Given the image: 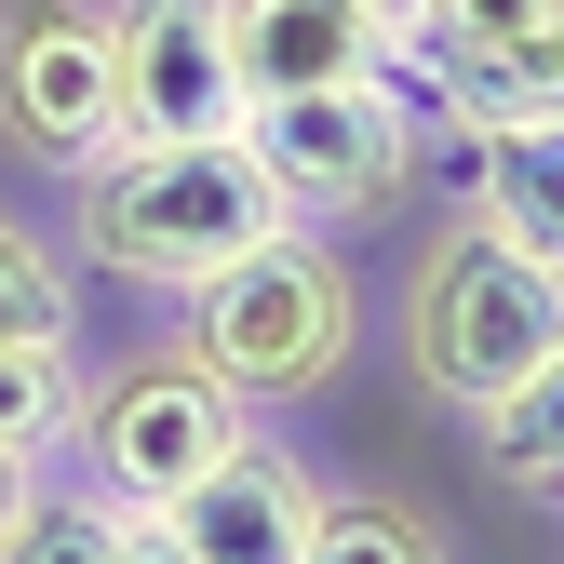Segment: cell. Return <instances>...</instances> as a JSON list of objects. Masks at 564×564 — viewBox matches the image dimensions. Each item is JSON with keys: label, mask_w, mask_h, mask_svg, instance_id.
<instances>
[{"label": "cell", "mask_w": 564, "mask_h": 564, "mask_svg": "<svg viewBox=\"0 0 564 564\" xmlns=\"http://www.w3.org/2000/svg\"><path fill=\"white\" fill-rule=\"evenodd\" d=\"M67 188H82L95 269L162 282V296H188L202 269H229V256H256V242L282 229V188L256 175L242 121H229V134H121V149H95Z\"/></svg>", "instance_id": "obj_1"}, {"label": "cell", "mask_w": 564, "mask_h": 564, "mask_svg": "<svg viewBox=\"0 0 564 564\" xmlns=\"http://www.w3.org/2000/svg\"><path fill=\"white\" fill-rule=\"evenodd\" d=\"M349 336H364V282H349V256H336L310 216H282L256 256H229V269L188 282V349H202L242 403L323 390V377L349 364Z\"/></svg>", "instance_id": "obj_2"}, {"label": "cell", "mask_w": 564, "mask_h": 564, "mask_svg": "<svg viewBox=\"0 0 564 564\" xmlns=\"http://www.w3.org/2000/svg\"><path fill=\"white\" fill-rule=\"evenodd\" d=\"M403 349H416V377H431L444 403H470V416L511 403L564 349V269H538L524 242L457 216L431 256H416V282H403Z\"/></svg>", "instance_id": "obj_3"}, {"label": "cell", "mask_w": 564, "mask_h": 564, "mask_svg": "<svg viewBox=\"0 0 564 564\" xmlns=\"http://www.w3.org/2000/svg\"><path fill=\"white\" fill-rule=\"evenodd\" d=\"M82 444H95V498L175 511L229 444H256V403L202 349H162V364H121L108 390H82Z\"/></svg>", "instance_id": "obj_4"}, {"label": "cell", "mask_w": 564, "mask_h": 564, "mask_svg": "<svg viewBox=\"0 0 564 564\" xmlns=\"http://www.w3.org/2000/svg\"><path fill=\"white\" fill-rule=\"evenodd\" d=\"M242 149L282 188V216H377V202L416 175V134L377 82H323V95H256L242 108Z\"/></svg>", "instance_id": "obj_5"}, {"label": "cell", "mask_w": 564, "mask_h": 564, "mask_svg": "<svg viewBox=\"0 0 564 564\" xmlns=\"http://www.w3.org/2000/svg\"><path fill=\"white\" fill-rule=\"evenodd\" d=\"M0 134L28 162L82 175L121 149V54H108V0H14L0 14Z\"/></svg>", "instance_id": "obj_6"}, {"label": "cell", "mask_w": 564, "mask_h": 564, "mask_svg": "<svg viewBox=\"0 0 564 564\" xmlns=\"http://www.w3.org/2000/svg\"><path fill=\"white\" fill-rule=\"evenodd\" d=\"M108 54H121V134H229L242 121L216 0H108Z\"/></svg>", "instance_id": "obj_7"}, {"label": "cell", "mask_w": 564, "mask_h": 564, "mask_svg": "<svg viewBox=\"0 0 564 564\" xmlns=\"http://www.w3.org/2000/svg\"><path fill=\"white\" fill-rule=\"evenodd\" d=\"M310 524H323V484L282 457L269 431H256V444H229V457L175 498V538H188L202 564H296V551H310Z\"/></svg>", "instance_id": "obj_8"}, {"label": "cell", "mask_w": 564, "mask_h": 564, "mask_svg": "<svg viewBox=\"0 0 564 564\" xmlns=\"http://www.w3.org/2000/svg\"><path fill=\"white\" fill-rule=\"evenodd\" d=\"M229 14V67H242V108L256 95H323V82H364L377 67V14L364 0H216Z\"/></svg>", "instance_id": "obj_9"}, {"label": "cell", "mask_w": 564, "mask_h": 564, "mask_svg": "<svg viewBox=\"0 0 564 564\" xmlns=\"http://www.w3.org/2000/svg\"><path fill=\"white\" fill-rule=\"evenodd\" d=\"M470 216L498 229V242H524L538 269H564V108H551V121H484Z\"/></svg>", "instance_id": "obj_10"}, {"label": "cell", "mask_w": 564, "mask_h": 564, "mask_svg": "<svg viewBox=\"0 0 564 564\" xmlns=\"http://www.w3.org/2000/svg\"><path fill=\"white\" fill-rule=\"evenodd\" d=\"M444 95H457V121H551L564 108V14L538 41H511V54H444Z\"/></svg>", "instance_id": "obj_11"}, {"label": "cell", "mask_w": 564, "mask_h": 564, "mask_svg": "<svg viewBox=\"0 0 564 564\" xmlns=\"http://www.w3.org/2000/svg\"><path fill=\"white\" fill-rule=\"evenodd\" d=\"M0 444L14 457L82 444V364H67V336H0Z\"/></svg>", "instance_id": "obj_12"}, {"label": "cell", "mask_w": 564, "mask_h": 564, "mask_svg": "<svg viewBox=\"0 0 564 564\" xmlns=\"http://www.w3.org/2000/svg\"><path fill=\"white\" fill-rule=\"evenodd\" d=\"M484 457H498L511 484H538V498H564V349H551L511 403H484Z\"/></svg>", "instance_id": "obj_13"}, {"label": "cell", "mask_w": 564, "mask_h": 564, "mask_svg": "<svg viewBox=\"0 0 564 564\" xmlns=\"http://www.w3.org/2000/svg\"><path fill=\"white\" fill-rule=\"evenodd\" d=\"M296 564H444V538L416 524L403 498H323V524H310Z\"/></svg>", "instance_id": "obj_14"}, {"label": "cell", "mask_w": 564, "mask_h": 564, "mask_svg": "<svg viewBox=\"0 0 564 564\" xmlns=\"http://www.w3.org/2000/svg\"><path fill=\"white\" fill-rule=\"evenodd\" d=\"M0 564H121V498H28Z\"/></svg>", "instance_id": "obj_15"}, {"label": "cell", "mask_w": 564, "mask_h": 564, "mask_svg": "<svg viewBox=\"0 0 564 564\" xmlns=\"http://www.w3.org/2000/svg\"><path fill=\"white\" fill-rule=\"evenodd\" d=\"M0 336H67V269L0 216Z\"/></svg>", "instance_id": "obj_16"}, {"label": "cell", "mask_w": 564, "mask_h": 564, "mask_svg": "<svg viewBox=\"0 0 564 564\" xmlns=\"http://www.w3.org/2000/svg\"><path fill=\"white\" fill-rule=\"evenodd\" d=\"M551 14H564V0H431L416 41H444V54H511V41H538Z\"/></svg>", "instance_id": "obj_17"}, {"label": "cell", "mask_w": 564, "mask_h": 564, "mask_svg": "<svg viewBox=\"0 0 564 564\" xmlns=\"http://www.w3.org/2000/svg\"><path fill=\"white\" fill-rule=\"evenodd\" d=\"M121 564H202V551L175 538V511H121Z\"/></svg>", "instance_id": "obj_18"}, {"label": "cell", "mask_w": 564, "mask_h": 564, "mask_svg": "<svg viewBox=\"0 0 564 564\" xmlns=\"http://www.w3.org/2000/svg\"><path fill=\"white\" fill-rule=\"evenodd\" d=\"M28 498H41V457H14V444H0V538L28 524Z\"/></svg>", "instance_id": "obj_19"}, {"label": "cell", "mask_w": 564, "mask_h": 564, "mask_svg": "<svg viewBox=\"0 0 564 564\" xmlns=\"http://www.w3.org/2000/svg\"><path fill=\"white\" fill-rule=\"evenodd\" d=\"M364 14H377L390 41H416V28H431V0H364Z\"/></svg>", "instance_id": "obj_20"}]
</instances>
